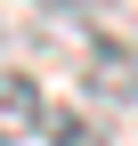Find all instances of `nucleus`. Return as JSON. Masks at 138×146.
<instances>
[{
	"mask_svg": "<svg viewBox=\"0 0 138 146\" xmlns=\"http://www.w3.org/2000/svg\"><path fill=\"white\" fill-rule=\"evenodd\" d=\"M41 138H57V146H106V130H98L90 114H73V106H49L41 114Z\"/></svg>",
	"mask_w": 138,
	"mask_h": 146,
	"instance_id": "3",
	"label": "nucleus"
},
{
	"mask_svg": "<svg viewBox=\"0 0 138 146\" xmlns=\"http://www.w3.org/2000/svg\"><path fill=\"white\" fill-rule=\"evenodd\" d=\"M41 8H90V0H41Z\"/></svg>",
	"mask_w": 138,
	"mask_h": 146,
	"instance_id": "4",
	"label": "nucleus"
},
{
	"mask_svg": "<svg viewBox=\"0 0 138 146\" xmlns=\"http://www.w3.org/2000/svg\"><path fill=\"white\" fill-rule=\"evenodd\" d=\"M81 89H90L98 106H138V49L98 41L90 57H81Z\"/></svg>",
	"mask_w": 138,
	"mask_h": 146,
	"instance_id": "1",
	"label": "nucleus"
},
{
	"mask_svg": "<svg viewBox=\"0 0 138 146\" xmlns=\"http://www.w3.org/2000/svg\"><path fill=\"white\" fill-rule=\"evenodd\" d=\"M41 114H49L41 81H33V73H16V65H0V146L41 138Z\"/></svg>",
	"mask_w": 138,
	"mask_h": 146,
	"instance_id": "2",
	"label": "nucleus"
}]
</instances>
